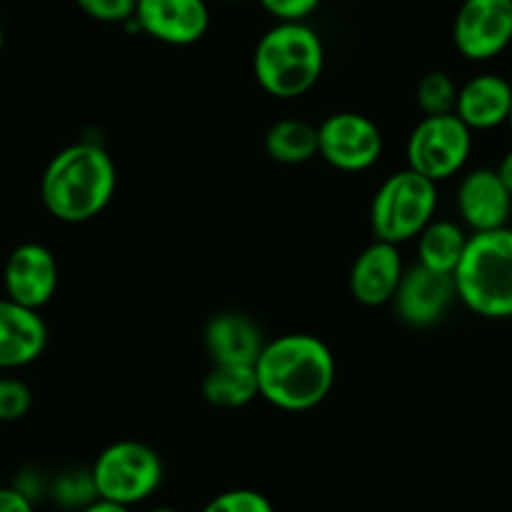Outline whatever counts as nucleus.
Returning a JSON list of instances; mask_svg holds the SVG:
<instances>
[{
	"label": "nucleus",
	"instance_id": "cd10ccee",
	"mask_svg": "<svg viewBox=\"0 0 512 512\" xmlns=\"http://www.w3.org/2000/svg\"><path fill=\"white\" fill-rule=\"evenodd\" d=\"M81 512H134V510H131V507H126V505H118V502L101 500V497H98V500H93L91 505L83 507Z\"/></svg>",
	"mask_w": 512,
	"mask_h": 512
},
{
	"label": "nucleus",
	"instance_id": "ddd939ff",
	"mask_svg": "<svg viewBox=\"0 0 512 512\" xmlns=\"http://www.w3.org/2000/svg\"><path fill=\"white\" fill-rule=\"evenodd\" d=\"M460 219L472 234L507 226L512 214V196L495 169H472L460 179L455 196Z\"/></svg>",
	"mask_w": 512,
	"mask_h": 512
},
{
	"label": "nucleus",
	"instance_id": "2eb2a0df",
	"mask_svg": "<svg viewBox=\"0 0 512 512\" xmlns=\"http://www.w3.org/2000/svg\"><path fill=\"white\" fill-rule=\"evenodd\" d=\"M48 344L46 319L13 299H0V369H21L36 362Z\"/></svg>",
	"mask_w": 512,
	"mask_h": 512
},
{
	"label": "nucleus",
	"instance_id": "5701e85b",
	"mask_svg": "<svg viewBox=\"0 0 512 512\" xmlns=\"http://www.w3.org/2000/svg\"><path fill=\"white\" fill-rule=\"evenodd\" d=\"M201 512H274L267 495L251 487H234L211 497Z\"/></svg>",
	"mask_w": 512,
	"mask_h": 512
},
{
	"label": "nucleus",
	"instance_id": "c85d7f7f",
	"mask_svg": "<svg viewBox=\"0 0 512 512\" xmlns=\"http://www.w3.org/2000/svg\"><path fill=\"white\" fill-rule=\"evenodd\" d=\"M495 171H497V176H500L502 184H505V189L510 191V196H512V149L502 156V161L497 164Z\"/></svg>",
	"mask_w": 512,
	"mask_h": 512
},
{
	"label": "nucleus",
	"instance_id": "a211bd4d",
	"mask_svg": "<svg viewBox=\"0 0 512 512\" xmlns=\"http://www.w3.org/2000/svg\"><path fill=\"white\" fill-rule=\"evenodd\" d=\"M201 395L211 407L239 410L259 397L254 364H214L201 382Z\"/></svg>",
	"mask_w": 512,
	"mask_h": 512
},
{
	"label": "nucleus",
	"instance_id": "412c9836",
	"mask_svg": "<svg viewBox=\"0 0 512 512\" xmlns=\"http://www.w3.org/2000/svg\"><path fill=\"white\" fill-rule=\"evenodd\" d=\"M457 91L460 88L447 73L430 71L417 83L415 101L425 116H447V113H455Z\"/></svg>",
	"mask_w": 512,
	"mask_h": 512
},
{
	"label": "nucleus",
	"instance_id": "393cba45",
	"mask_svg": "<svg viewBox=\"0 0 512 512\" xmlns=\"http://www.w3.org/2000/svg\"><path fill=\"white\" fill-rule=\"evenodd\" d=\"M78 8L88 18L101 23H128L134 21L136 0H76Z\"/></svg>",
	"mask_w": 512,
	"mask_h": 512
},
{
	"label": "nucleus",
	"instance_id": "a878e982",
	"mask_svg": "<svg viewBox=\"0 0 512 512\" xmlns=\"http://www.w3.org/2000/svg\"><path fill=\"white\" fill-rule=\"evenodd\" d=\"M322 0H259V6L277 18V23H304Z\"/></svg>",
	"mask_w": 512,
	"mask_h": 512
},
{
	"label": "nucleus",
	"instance_id": "6e6552de",
	"mask_svg": "<svg viewBox=\"0 0 512 512\" xmlns=\"http://www.w3.org/2000/svg\"><path fill=\"white\" fill-rule=\"evenodd\" d=\"M319 156L339 171H364L382 156L384 139L377 123L354 111H339L317 126Z\"/></svg>",
	"mask_w": 512,
	"mask_h": 512
},
{
	"label": "nucleus",
	"instance_id": "7c9ffc66",
	"mask_svg": "<svg viewBox=\"0 0 512 512\" xmlns=\"http://www.w3.org/2000/svg\"><path fill=\"white\" fill-rule=\"evenodd\" d=\"M3 43H6V33H3V26H0V48H3Z\"/></svg>",
	"mask_w": 512,
	"mask_h": 512
},
{
	"label": "nucleus",
	"instance_id": "dca6fc26",
	"mask_svg": "<svg viewBox=\"0 0 512 512\" xmlns=\"http://www.w3.org/2000/svg\"><path fill=\"white\" fill-rule=\"evenodd\" d=\"M264 344L262 327L234 309L214 314L204 327V347L214 364H254Z\"/></svg>",
	"mask_w": 512,
	"mask_h": 512
},
{
	"label": "nucleus",
	"instance_id": "2f4dec72",
	"mask_svg": "<svg viewBox=\"0 0 512 512\" xmlns=\"http://www.w3.org/2000/svg\"><path fill=\"white\" fill-rule=\"evenodd\" d=\"M507 126H510V131H512V106H510V116H507Z\"/></svg>",
	"mask_w": 512,
	"mask_h": 512
},
{
	"label": "nucleus",
	"instance_id": "9d476101",
	"mask_svg": "<svg viewBox=\"0 0 512 512\" xmlns=\"http://www.w3.org/2000/svg\"><path fill=\"white\" fill-rule=\"evenodd\" d=\"M131 23L166 46H194L209 31L211 16L206 0H136Z\"/></svg>",
	"mask_w": 512,
	"mask_h": 512
},
{
	"label": "nucleus",
	"instance_id": "39448f33",
	"mask_svg": "<svg viewBox=\"0 0 512 512\" xmlns=\"http://www.w3.org/2000/svg\"><path fill=\"white\" fill-rule=\"evenodd\" d=\"M435 211V181L405 169L387 176L374 191L372 206H369V224H372L374 239L400 246L405 241L417 239L420 231L435 219Z\"/></svg>",
	"mask_w": 512,
	"mask_h": 512
},
{
	"label": "nucleus",
	"instance_id": "bb28decb",
	"mask_svg": "<svg viewBox=\"0 0 512 512\" xmlns=\"http://www.w3.org/2000/svg\"><path fill=\"white\" fill-rule=\"evenodd\" d=\"M0 512H36V507L21 487H0Z\"/></svg>",
	"mask_w": 512,
	"mask_h": 512
},
{
	"label": "nucleus",
	"instance_id": "0eeeda50",
	"mask_svg": "<svg viewBox=\"0 0 512 512\" xmlns=\"http://www.w3.org/2000/svg\"><path fill=\"white\" fill-rule=\"evenodd\" d=\"M407 169L425 179H452L465 169L472 154V131L455 116H425L407 139Z\"/></svg>",
	"mask_w": 512,
	"mask_h": 512
},
{
	"label": "nucleus",
	"instance_id": "473e14b6",
	"mask_svg": "<svg viewBox=\"0 0 512 512\" xmlns=\"http://www.w3.org/2000/svg\"><path fill=\"white\" fill-rule=\"evenodd\" d=\"M224 3H246V0H224Z\"/></svg>",
	"mask_w": 512,
	"mask_h": 512
},
{
	"label": "nucleus",
	"instance_id": "9b49d317",
	"mask_svg": "<svg viewBox=\"0 0 512 512\" xmlns=\"http://www.w3.org/2000/svg\"><path fill=\"white\" fill-rule=\"evenodd\" d=\"M455 299L457 289L452 274L432 272L422 264H415L402 274L392 304L400 322H405L407 327L427 329L445 317Z\"/></svg>",
	"mask_w": 512,
	"mask_h": 512
},
{
	"label": "nucleus",
	"instance_id": "b1692460",
	"mask_svg": "<svg viewBox=\"0 0 512 512\" xmlns=\"http://www.w3.org/2000/svg\"><path fill=\"white\" fill-rule=\"evenodd\" d=\"M33 392L23 379L0 377V422H18L28 415Z\"/></svg>",
	"mask_w": 512,
	"mask_h": 512
},
{
	"label": "nucleus",
	"instance_id": "1a4fd4ad",
	"mask_svg": "<svg viewBox=\"0 0 512 512\" xmlns=\"http://www.w3.org/2000/svg\"><path fill=\"white\" fill-rule=\"evenodd\" d=\"M455 48L467 61H492L512 43V0H462L452 26Z\"/></svg>",
	"mask_w": 512,
	"mask_h": 512
},
{
	"label": "nucleus",
	"instance_id": "f03ea898",
	"mask_svg": "<svg viewBox=\"0 0 512 512\" xmlns=\"http://www.w3.org/2000/svg\"><path fill=\"white\" fill-rule=\"evenodd\" d=\"M116 164L98 144H73L48 161L41 179V199L48 214L66 224L91 221L116 194Z\"/></svg>",
	"mask_w": 512,
	"mask_h": 512
},
{
	"label": "nucleus",
	"instance_id": "7ed1b4c3",
	"mask_svg": "<svg viewBox=\"0 0 512 512\" xmlns=\"http://www.w3.org/2000/svg\"><path fill=\"white\" fill-rule=\"evenodd\" d=\"M322 71V38L307 23H277L254 48L256 83L269 96L282 101H292L312 91Z\"/></svg>",
	"mask_w": 512,
	"mask_h": 512
},
{
	"label": "nucleus",
	"instance_id": "423d86ee",
	"mask_svg": "<svg viewBox=\"0 0 512 512\" xmlns=\"http://www.w3.org/2000/svg\"><path fill=\"white\" fill-rule=\"evenodd\" d=\"M91 475L101 500L134 507L159 490L164 480V462L146 442L118 440L101 450Z\"/></svg>",
	"mask_w": 512,
	"mask_h": 512
},
{
	"label": "nucleus",
	"instance_id": "4be33fe9",
	"mask_svg": "<svg viewBox=\"0 0 512 512\" xmlns=\"http://www.w3.org/2000/svg\"><path fill=\"white\" fill-rule=\"evenodd\" d=\"M53 497L71 510H76V507L83 510V507L91 505L93 500H98L91 470H68L58 475L53 482Z\"/></svg>",
	"mask_w": 512,
	"mask_h": 512
},
{
	"label": "nucleus",
	"instance_id": "f3484780",
	"mask_svg": "<svg viewBox=\"0 0 512 512\" xmlns=\"http://www.w3.org/2000/svg\"><path fill=\"white\" fill-rule=\"evenodd\" d=\"M512 106V83L497 73H480L457 91L455 116L470 131H490L507 123Z\"/></svg>",
	"mask_w": 512,
	"mask_h": 512
},
{
	"label": "nucleus",
	"instance_id": "4468645a",
	"mask_svg": "<svg viewBox=\"0 0 512 512\" xmlns=\"http://www.w3.org/2000/svg\"><path fill=\"white\" fill-rule=\"evenodd\" d=\"M405 274L400 246L374 239L367 249L359 251L349 272V292L364 307L390 304Z\"/></svg>",
	"mask_w": 512,
	"mask_h": 512
},
{
	"label": "nucleus",
	"instance_id": "aec40b11",
	"mask_svg": "<svg viewBox=\"0 0 512 512\" xmlns=\"http://www.w3.org/2000/svg\"><path fill=\"white\" fill-rule=\"evenodd\" d=\"M264 149L267 156L277 164L299 166L319 156L317 126L302 118H284L277 121L264 136Z\"/></svg>",
	"mask_w": 512,
	"mask_h": 512
},
{
	"label": "nucleus",
	"instance_id": "20e7f679",
	"mask_svg": "<svg viewBox=\"0 0 512 512\" xmlns=\"http://www.w3.org/2000/svg\"><path fill=\"white\" fill-rule=\"evenodd\" d=\"M457 299L485 319H512V229L470 234L455 269Z\"/></svg>",
	"mask_w": 512,
	"mask_h": 512
},
{
	"label": "nucleus",
	"instance_id": "f257e3e1",
	"mask_svg": "<svg viewBox=\"0 0 512 512\" xmlns=\"http://www.w3.org/2000/svg\"><path fill=\"white\" fill-rule=\"evenodd\" d=\"M254 372L264 402L284 412H307L329 397L337 362L314 334H282L264 344Z\"/></svg>",
	"mask_w": 512,
	"mask_h": 512
},
{
	"label": "nucleus",
	"instance_id": "c756f323",
	"mask_svg": "<svg viewBox=\"0 0 512 512\" xmlns=\"http://www.w3.org/2000/svg\"><path fill=\"white\" fill-rule=\"evenodd\" d=\"M149 512H176L174 507H166V505H161V507H154V510H149Z\"/></svg>",
	"mask_w": 512,
	"mask_h": 512
},
{
	"label": "nucleus",
	"instance_id": "f8f14e48",
	"mask_svg": "<svg viewBox=\"0 0 512 512\" xmlns=\"http://www.w3.org/2000/svg\"><path fill=\"white\" fill-rule=\"evenodd\" d=\"M3 287L8 299L41 312L58 289V262L53 251L36 241L16 246L6 259Z\"/></svg>",
	"mask_w": 512,
	"mask_h": 512
},
{
	"label": "nucleus",
	"instance_id": "6ab92c4d",
	"mask_svg": "<svg viewBox=\"0 0 512 512\" xmlns=\"http://www.w3.org/2000/svg\"><path fill=\"white\" fill-rule=\"evenodd\" d=\"M470 236L460 224L450 219H432L417 236V256L422 267L432 272L455 274Z\"/></svg>",
	"mask_w": 512,
	"mask_h": 512
}]
</instances>
